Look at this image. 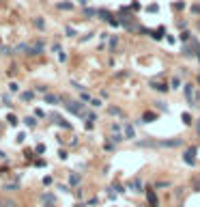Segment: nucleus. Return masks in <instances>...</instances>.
I'll return each instance as SVG.
<instances>
[{"label": "nucleus", "instance_id": "aec40b11", "mask_svg": "<svg viewBox=\"0 0 200 207\" xmlns=\"http://www.w3.org/2000/svg\"><path fill=\"white\" fill-rule=\"evenodd\" d=\"M179 84H181V80H179V78H172V86H174V89L179 86Z\"/></svg>", "mask_w": 200, "mask_h": 207}, {"label": "nucleus", "instance_id": "423d86ee", "mask_svg": "<svg viewBox=\"0 0 200 207\" xmlns=\"http://www.w3.org/2000/svg\"><path fill=\"white\" fill-rule=\"evenodd\" d=\"M161 147H176V145H181V140H164V143H159Z\"/></svg>", "mask_w": 200, "mask_h": 207}, {"label": "nucleus", "instance_id": "ddd939ff", "mask_svg": "<svg viewBox=\"0 0 200 207\" xmlns=\"http://www.w3.org/2000/svg\"><path fill=\"white\" fill-rule=\"evenodd\" d=\"M0 207H17V203H13V201H0Z\"/></svg>", "mask_w": 200, "mask_h": 207}, {"label": "nucleus", "instance_id": "f8f14e48", "mask_svg": "<svg viewBox=\"0 0 200 207\" xmlns=\"http://www.w3.org/2000/svg\"><path fill=\"white\" fill-rule=\"evenodd\" d=\"M24 123L28 125V127H34V125H37V121H34L32 117H26V119H24Z\"/></svg>", "mask_w": 200, "mask_h": 207}, {"label": "nucleus", "instance_id": "1a4fd4ad", "mask_svg": "<svg viewBox=\"0 0 200 207\" xmlns=\"http://www.w3.org/2000/svg\"><path fill=\"white\" fill-rule=\"evenodd\" d=\"M181 119H183V123H185V125L191 123V114L189 112H183V114H181Z\"/></svg>", "mask_w": 200, "mask_h": 207}, {"label": "nucleus", "instance_id": "412c9836", "mask_svg": "<svg viewBox=\"0 0 200 207\" xmlns=\"http://www.w3.org/2000/svg\"><path fill=\"white\" fill-rule=\"evenodd\" d=\"M78 2H80V5H86V0H78Z\"/></svg>", "mask_w": 200, "mask_h": 207}, {"label": "nucleus", "instance_id": "f257e3e1", "mask_svg": "<svg viewBox=\"0 0 200 207\" xmlns=\"http://www.w3.org/2000/svg\"><path fill=\"white\" fill-rule=\"evenodd\" d=\"M183 160H185V164H189V166H194L196 164V147H189L185 153H183Z\"/></svg>", "mask_w": 200, "mask_h": 207}, {"label": "nucleus", "instance_id": "20e7f679", "mask_svg": "<svg viewBox=\"0 0 200 207\" xmlns=\"http://www.w3.org/2000/svg\"><path fill=\"white\" fill-rule=\"evenodd\" d=\"M151 86L155 91H159V93H166V91H168V84L166 82H151Z\"/></svg>", "mask_w": 200, "mask_h": 207}, {"label": "nucleus", "instance_id": "f03ea898", "mask_svg": "<svg viewBox=\"0 0 200 207\" xmlns=\"http://www.w3.org/2000/svg\"><path fill=\"white\" fill-rule=\"evenodd\" d=\"M183 91H185V95H187V102L189 104H194L196 99H194V84H185V86H183ZM196 106V104H194Z\"/></svg>", "mask_w": 200, "mask_h": 207}, {"label": "nucleus", "instance_id": "4be33fe9", "mask_svg": "<svg viewBox=\"0 0 200 207\" xmlns=\"http://www.w3.org/2000/svg\"><path fill=\"white\" fill-rule=\"evenodd\" d=\"M198 134H200V129H198Z\"/></svg>", "mask_w": 200, "mask_h": 207}, {"label": "nucleus", "instance_id": "39448f33", "mask_svg": "<svg viewBox=\"0 0 200 207\" xmlns=\"http://www.w3.org/2000/svg\"><path fill=\"white\" fill-rule=\"evenodd\" d=\"M147 196H149V203H151V207H157V196H155V192H153V190H149Z\"/></svg>", "mask_w": 200, "mask_h": 207}, {"label": "nucleus", "instance_id": "6e6552de", "mask_svg": "<svg viewBox=\"0 0 200 207\" xmlns=\"http://www.w3.org/2000/svg\"><path fill=\"white\" fill-rule=\"evenodd\" d=\"M97 15L101 17V20H110V13H108L106 9H99V11H97Z\"/></svg>", "mask_w": 200, "mask_h": 207}, {"label": "nucleus", "instance_id": "6ab92c4d", "mask_svg": "<svg viewBox=\"0 0 200 207\" xmlns=\"http://www.w3.org/2000/svg\"><path fill=\"white\" fill-rule=\"evenodd\" d=\"M58 7H60V9H71V5H69V2H60Z\"/></svg>", "mask_w": 200, "mask_h": 207}, {"label": "nucleus", "instance_id": "a211bd4d", "mask_svg": "<svg viewBox=\"0 0 200 207\" xmlns=\"http://www.w3.org/2000/svg\"><path fill=\"white\" fill-rule=\"evenodd\" d=\"M181 41H189V33H183V34H181Z\"/></svg>", "mask_w": 200, "mask_h": 207}, {"label": "nucleus", "instance_id": "2eb2a0df", "mask_svg": "<svg viewBox=\"0 0 200 207\" xmlns=\"http://www.w3.org/2000/svg\"><path fill=\"white\" fill-rule=\"evenodd\" d=\"M22 99H24V102H30V99H32V93H30V91L28 93H22Z\"/></svg>", "mask_w": 200, "mask_h": 207}, {"label": "nucleus", "instance_id": "4468645a", "mask_svg": "<svg viewBox=\"0 0 200 207\" xmlns=\"http://www.w3.org/2000/svg\"><path fill=\"white\" fill-rule=\"evenodd\" d=\"M7 121H9L11 125H17V117H15V114H9V117H7Z\"/></svg>", "mask_w": 200, "mask_h": 207}, {"label": "nucleus", "instance_id": "9b49d317", "mask_svg": "<svg viewBox=\"0 0 200 207\" xmlns=\"http://www.w3.org/2000/svg\"><path fill=\"white\" fill-rule=\"evenodd\" d=\"M45 102L48 104H58V97L56 95H45Z\"/></svg>", "mask_w": 200, "mask_h": 207}, {"label": "nucleus", "instance_id": "7ed1b4c3", "mask_svg": "<svg viewBox=\"0 0 200 207\" xmlns=\"http://www.w3.org/2000/svg\"><path fill=\"white\" fill-rule=\"evenodd\" d=\"M67 108L71 110L73 114H84V106H82V104L78 106V102H71V104H67Z\"/></svg>", "mask_w": 200, "mask_h": 207}, {"label": "nucleus", "instance_id": "0eeeda50", "mask_svg": "<svg viewBox=\"0 0 200 207\" xmlns=\"http://www.w3.org/2000/svg\"><path fill=\"white\" fill-rule=\"evenodd\" d=\"M131 188H133V192H142V190H140V188H142V181H140V179H133V181H131Z\"/></svg>", "mask_w": 200, "mask_h": 207}, {"label": "nucleus", "instance_id": "dca6fc26", "mask_svg": "<svg viewBox=\"0 0 200 207\" xmlns=\"http://www.w3.org/2000/svg\"><path fill=\"white\" fill-rule=\"evenodd\" d=\"M34 26H37V28H43V20H41V17H37V20H34Z\"/></svg>", "mask_w": 200, "mask_h": 207}, {"label": "nucleus", "instance_id": "f3484780", "mask_svg": "<svg viewBox=\"0 0 200 207\" xmlns=\"http://www.w3.org/2000/svg\"><path fill=\"white\" fill-rule=\"evenodd\" d=\"M153 119H155V114H153V112H147V114H144V121H153Z\"/></svg>", "mask_w": 200, "mask_h": 207}, {"label": "nucleus", "instance_id": "9d476101", "mask_svg": "<svg viewBox=\"0 0 200 207\" xmlns=\"http://www.w3.org/2000/svg\"><path fill=\"white\" fill-rule=\"evenodd\" d=\"M125 134H127V138H133V136H136V132H133L131 125H125Z\"/></svg>", "mask_w": 200, "mask_h": 207}]
</instances>
